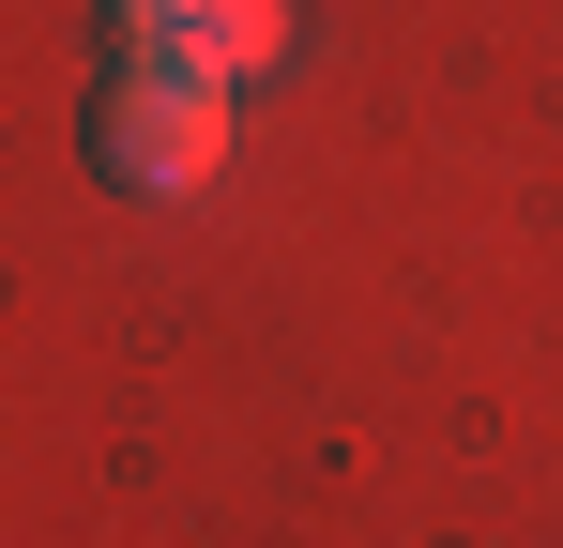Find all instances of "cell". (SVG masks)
I'll return each instance as SVG.
<instances>
[{
  "instance_id": "obj_1",
  "label": "cell",
  "mask_w": 563,
  "mask_h": 548,
  "mask_svg": "<svg viewBox=\"0 0 563 548\" xmlns=\"http://www.w3.org/2000/svg\"><path fill=\"white\" fill-rule=\"evenodd\" d=\"M213 153H229V91L184 77V62H122L92 107V168L107 183H153V198H184V183H213Z\"/></svg>"
},
{
  "instance_id": "obj_2",
  "label": "cell",
  "mask_w": 563,
  "mask_h": 548,
  "mask_svg": "<svg viewBox=\"0 0 563 548\" xmlns=\"http://www.w3.org/2000/svg\"><path fill=\"white\" fill-rule=\"evenodd\" d=\"M137 62H184V77L244 91V77H275V62H289V0H184L168 31H137Z\"/></svg>"
},
{
  "instance_id": "obj_3",
  "label": "cell",
  "mask_w": 563,
  "mask_h": 548,
  "mask_svg": "<svg viewBox=\"0 0 563 548\" xmlns=\"http://www.w3.org/2000/svg\"><path fill=\"white\" fill-rule=\"evenodd\" d=\"M168 15H184V0H122V31H168Z\"/></svg>"
}]
</instances>
